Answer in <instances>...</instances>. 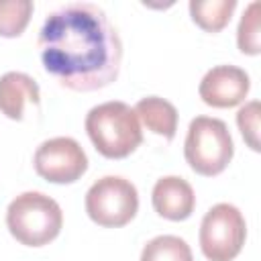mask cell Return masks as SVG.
<instances>
[{"mask_svg": "<svg viewBox=\"0 0 261 261\" xmlns=\"http://www.w3.org/2000/svg\"><path fill=\"white\" fill-rule=\"evenodd\" d=\"M6 226L20 245L43 247L61 232L63 212L53 198L41 192H24L8 204Z\"/></svg>", "mask_w": 261, "mask_h": 261, "instance_id": "3", "label": "cell"}, {"mask_svg": "<svg viewBox=\"0 0 261 261\" xmlns=\"http://www.w3.org/2000/svg\"><path fill=\"white\" fill-rule=\"evenodd\" d=\"M251 82L245 69L237 65H216L200 82V98L212 108H232L245 102Z\"/></svg>", "mask_w": 261, "mask_h": 261, "instance_id": "8", "label": "cell"}, {"mask_svg": "<svg viewBox=\"0 0 261 261\" xmlns=\"http://www.w3.org/2000/svg\"><path fill=\"white\" fill-rule=\"evenodd\" d=\"M141 261H194L190 245L173 234H161L151 239L143 251Z\"/></svg>", "mask_w": 261, "mask_h": 261, "instance_id": "13", "label": "cell"}, {"mask_svg": "<svg viewBox=\"0 0 261 261\" xmlns=\"http://www.w3.org/2000/svg\"><path fill=\"white\" fill-rule=\"evenodd\" d=\"M259 102L253 100L249 104H245L239 112H237V124L239 130L243 135V139L247 141V145L253 151H259Z\"/></svg>", "mask_w": 261, "mask_h": 261, "instance_id": "16", "label": "cell"}, {"mask_svg": "<svg viewBox=\"0 0 261 261\" xmlns=\"http://www.w3.org/2000/svg\"><path fill=\"white\" fill-rule=\"evenodd\" d=\"M33 10L31 0H0V37L14 39L22 35Z\"/></svg>", "mask_w": 261, "mask_h": 261, "instance_id": "14", "label": "cell"}, {"mask_svg": "<svg viewBox=\"0 0 261 261\" xmlns=\"http://www.w3.org/2000/svg\"><path fill=\"white\" fill-rule=\"evenodd\" d=\"M153 208L159 216L179 222L192 216L196 208V194L192 186L177 175H165L153 186Z\"/></svg>", "mask_w": 261, "mask_h": 261, "instance_id": "9", "label": "cell"}, {"mask_svg": "<svg viewBox=\"0 0 261 261\" xmlns=\"http://www.w3.org/2000/svg\"><path fill=\"white\" fill-rule=\"evenodd\" d=\"M247 239V222L232 204H214L200 224V249L208 261H232Z\"/></svg>", "mask_w": 261, "mask_h": 261, "instance_id": "5", "label": "cell"}, {"mask_svg": "<svg viewBox=\"0 0 261 261\" xmlns=\"http://www.w3.org/2000/svg\"><path fill=\"white\" fill-rule=\"evenodd\" d=\"M86 133L106 159H124L143 143L135 110L118 100L94 106L86 116Z\"/></svg>", "mask_w": 261, "mask_h": 261, "instance_id": "2", "label": "cell"}, {"mask_svg": "<svg viewBox=\"0 0 261 261\" xmlns=\"http://www.w3.org/2000/svg\"><path fill=\"white\" fill-rule=\"evenodd\" d=\"M139 210L137 188L120 177L106 175L100 177L86 194V212L88 216L104 228H118L128 224Z\"/></svg>", "mask_w": 261, "mask_h": 261, "instance_id": "6", "label": "cell"}, {"mask_svg": "<svg viewBox=\"0 0 261 261\" xmlns=\"http://www.w3.org/2000/svg\"><path fill=\"white\" fill-rule=\"evenodd\" d=\"M39 55L59 86L94 92L118 77L122 43L98 4L67 2L47 14L39 33Z\"/></svg>", "mask_w": 261, "mask_h": 261, "instance_id": "1", "label": "cell"}, {"mask_svg": "<svg viewBox=\"0 0 261 261\" xmlns=\"http://www.w3.org/2000/svg\"><path fill=\"white\" fill-rule=\"evenodd\" d=\"M35 171L51 184H73L88 171V157L71 137H55L35 151Z\"/></svg>", "mask_w": 261, "mask_h": 261, "instance_id": "7", "label": "cell"}, {"mask_svg": "<svg viewBox=\"0 0 261 261\" xmlns=\"http://www.w3.org/2000/svg\"><path fill=\"white\" fill-rule=\"evenodd\" d=\"M184 155L190 167L204 177L222 173L234 155L228 126L220 118L196 116L188 128Z\"/></svg>", "mask_w": 261, "mask_h": 261, "instance_id": "4", "label": "cell"}, {"mask_svg": "<svg viewBox=\"0 0 261 261\" xmlns=\"http://www.w3.org/2000/svg\"><path fill=\"white\" fill-rule=\"evenodd\" d=\"M137 118L155 135L163 137L165 141H171L177 130V110L171 102L159 98V96H147L137 102L133 108Z\"/></svg>", "mask_w": 261, "mask_h": 261, "instance_id": "11", "label": "cell"}, {"mask_svg": "<svg viewBox=\"0 0 261 261\" xmlns=\"http://www.w3.org/2000/svg\"><path fill=\"white\" fill-rule=\"evenodd\" d=\"M237 8V0H192V20L206 33H218L228 22Z\"/></svg>", "mask_w": 261, "mask_h": 261, "instance_id": "12", "label": "cell"}, {"mask_svg": "<svg viewBox=\"0 0 261 261\" xmlns=\"http://www.w3.org/2000/svg\"><path fill=\"white\" fill-rule=\"evenodd\" d=\"M41 92L37 82L22 71H8L0 77V112L10 120H22L29 106L39 108Z\"/></svg>", "mask_w": 261, "mask_h": 261, "instance_id": "10", "label": "cell"}, {"mask_svg": "<svg viewBox=\"0 0 261 261\" xmlns=\"http://www.w3.org/2000/svg\"><path fill=\"white\" fill-rule=\"evenodd\" d=\"M237 45L247 55L261 53V39H259V2H251L239 22L237 29Z\"/></svg>", "mask_w": 261, "mask_h": 261, "instance_id": "15", "label": "cell"}]
</instances>
